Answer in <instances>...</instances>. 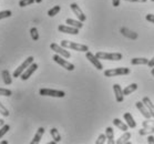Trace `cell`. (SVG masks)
I'll use <instances>...</instances> for the list:
<instances>
[{
    "label": "cell",
    "instance_id": "cell-1",
    "mask_svg": "<svg viewBox=\"0 0 154 144\" xmlns=\"http://www.w3.org/2000/svg\"><path fill=\"white\" fill-rule=\"evenodd\" d=\"M61 46L63 48L72 49L74 51H79V52H87V51H89V47L85 46V44H81V43L78 42H71V41H68V40H62Z\"/></svg>",
    "mask_w": 154,
    "mask_h": 144
},
{
    "label": "cell",
    "instance_id": "cell-2",
    "mask_svg": "<svg viewBox=\"0 0 154 144\" xmlns=\"http://www.w3.org/2000/svg\"><path fill=\"white\" fill-rule=\"evenodd\" d=\"M131 71L129 68H116V69H108L104 71V75L106 78H112L116 75H128Z\"/></svg>",
    "mask_w": 154,
    "mask_h": 144
},
{
    "label": "cell",
    "instance_id": "cell-3",
    "mask_svg": "<svg viewBox=\"0 0 154 144\" xmlns=\"http://www.w3.org/2000/svg\"><path fill=\"white\" fill-rule=\"evenodd\" d=\"M95 56L98 57L100 60H110V61H120L123 57L121 53H109L103 52V51H98L95 53Z\"/></svg>",
    "mask_w": 154,
    "mask_h": 144
},
{
    "label": "cell",
    "instance_id": "cell-4",
    "mask_svg": "<svg viewBox=\"0 0 154 144\" xmlns=\"http://www.w3.org/2000/svg\"><path fill=\"white\" fill-rule=\"evenodd\" d=\"M39 94L42 97H52V98H64L66 93L61 90H53V89H40Z\"/></svg>",
    "mask_w": 154,
    "mask_h": 144
},
{
    "label": "cell",
    "instance_id": "cell-5",
    "mask_svg": "<svg viewBox=\"0 0 154 144\" xmlns=\"http://www.w3.org/2000/svg\"><path fill=\"white\" fill-rule=\"evenodd\" d=\"M33 60H35V59H33V57H28V58H27V59H26L25 61H23V62H22V63H21L20 66L17 68V69H16V70H14V74H12V75H14V78H19V77H20L21 74L23 73V71H25L26 69L30 66V64L33 63Z\"/></svg>",
    "mask_w": 154,
    "mask_h": 144
},
{
    "label": "cell",
    "instance_id": "cell-6",
    "mask_svg": "<svg viewBox=\"0 0 154 144\" xmlns=\"http://www.w3.org/2000/svg\"><path fill=\"white\" fill-rule=\"evenodd\" d=\"M52 59L54 62H57L58 64H60L61 67H63L64 69H67L68 71H73L74 70V64H72L71 62L67 61V60L63 59V57L59 56L58 53H56L54 56L52 57Z\"/></svg>",
    "mask_w": 154,
    "mask_h": 144
},
{
    "label": "cell",
    "instance_id": "cell-7",
    "mask_svg": "<svg viewBox=\"0 0 154 144\" xmlns=\"http://www.w3.org/2000/svg\"><path fill=\"white\" fill-rule=\"evenodd\" d=\"M50 48L52 51H54L56 53H58L59 56L63 57V58H66V59H69L71 58V54L69 51L66 50V48H63L62 46H59V44H57V43H51L50 44Z\"/></svg>",
    "mask_w": 154,
    "mask_h": 144
},
{
    "label": "cell",
    "instance_id": "cell-8",
    "mask_svg": "<svg viewBox=\"0 0 154 144\" xmlns=\"http://www.w3.org/2000/svg\"><path fill=\"white\" fill-rule=\"evenodd\" d=\"M85 57H87V59L94 66L95 69H98V70H102V69H103V66H102V63L100 62V59H99L95 54H93V53L90 52V51H87V52H85Z\"/></svg>",
    "mask_w": 154,
    "mask_h": 144
},
{
    "label": "cell",
    "instance_id": "cell-9",
    "mask_svg": "<svg viewBox=\"0 0 154 144\" xmlns=\"http://www.w3.org/2000/svg\"><path fill=\"white\" fill-rule=\"evenodd\" d=\"M37 69H38V64L35 63V62H33V63H31L28 68H27V69H26L25 71H23V73H22L20 75L21 80H23V81L28 80L29 78H30L32 75V74L35 73Z\"/></svg>",
    "mask_w": 154,
    "mask_h": 144
},
{
    "label": "cell",
    "instance_id": "cell-10",
    "mask_svg": "<svg viewBox=\"0 0 154 144\" xmlns=\"http://www.w3.org/2000/svg\"><path fill=\"white\" fill-rule=\"evenodd\" d=\"M58 30L62 33H69V35H78L79 33V29L71 27L69 25H60L58 27Z\"/></svg>",
    "mask_w": 154,
    "mask_h": 144
},
{
    "label": "cell",
    "instance_id": "cell-11",
    "mask_svg": "<svg viewBox=\"0 0 154 144\" xmlns=\"http://www.w3.org/2000/svg\"><path fill=\"white\" fill-rule=\"evenodd\" d=\"M70 8H71V10L73 11V14L77 16V18L80 20V21H85V19H87V17H85V14L82 12V10L80 9V7L78 6L77 4H71L70 5Z\"/></svg>",
    "mask_w": 154,
    "mask_h": 144
},
{
    "label": "cell",
    "instance_id": "cell-12",
    "mask_svg": "<svg viewBox=\"0 0 154 144\" xmlns=\"http://www.w3.org/2000/svg\"><path fill=\"white\" fill-rule=\"evenodd\" d=\"M135 106L137 108V110L141 112V114L145 118V119H151L152 118V115H151V113H150V111L147 110V108L145 106H144V103L142 101H139V102H137L135 103Z\"/></svg>",
    "mask_w": 154,
    "mask_h": 144
},
{
    "label": "cell",
    "instance_id": "cell-13",
    "mask_svg": "<svg viewBox=\"0 0 154 144\" xmlns=\"http://www.w3.org/2000/svg\"><path fill=\"white\" fill-rule=\"evenodd\" d=\"M113 91H114V94H116V100L118 102H123L124 100V94H123V90L121 88V85L116 83L113 84Z\"/></svg>",
    "mask_w": 154,
    "mask_h": 144
},
{
    "label": "cell",
    "instance_id": "cell-14",
    "mask_svg": "<svg viewBox=\"0 0 154 144\" xmlns=\"http://www.w3.org/2000/svg\"><path fill=\"white\" fill-rule=\"evenodd\" d=\"M105 135H106V143L108 144H114V131L111 127H108L105 129Z\"/></svg>",
    "mask_w": 154,
    "mask_h": 144
},
{
    "label": "cell",
    "instance_id": "cell-15",
    "mask_svg": "<svg viewBox=\"0 0 154 144\" xmlns=\"http://www.w3.org/2000/svg\"><path fill=\"white\" fill-rule=\"evenodd\" d=\"M123 116H124V120H125L126 124L129 125V127H131V129H135V127H137V123H135V121H134L133 116H132V114L129 112H126L123 114Z\"/></svg>",
    "mask_w": 154,
    "mask_h": 144
},
{
    "label": "cell",
    "instance_id": "cell-16",
    "mask_svg": "<svg viewBox=\"0 0 154 144\" xmlns=\"http://www.w3.org/2000/svg\"><path fill=\"white\" fill-rule=\"evenodd\" d=\"M120 32L122 33L124 37H128V38L130 39H132V40H134V39H137V32H134V31H131L130 29L128 28H121V30H120Z\"/></svg>",
    "mask_w": 154,
    "mask_h": 144
},
{
    "label": "cell",
    "instance_id": "cell-17",
    "mask_svg": "<svg viewBox=\"0 0 154 144\" xmlns=\"http://www.w3.org/2000/svg\"><path fill=\"white\" fill-rule=\"evenodd\" d=\"M142 102L144 103V106L147 108V110L150 111L151 115H152V118L154 119V104L152 103V101L150 100V98H147V97H144L143 100H142Z\"/></svg>",
    "mask_w": 154,
    "mask_h": 144
},
{
    "label": "cell",
    "instance_id": "cell-18",
    "mask_svg": "<svg viewBox=\"0 0 154 144\" xmlns=\"http://www.w3.org/2000/svg\"><path fill=\"white\" fill-rule=\"evenodd\" d=\"M1 74H2V80H4L5 84L10 85L11 83H12V78H11V74L9 73V70L5 69V70H2Z\"/></svg>",
    "mask_w": 154,
    "mask_h": 144
},
{
    "label": "cell",
    "instance_id": "cell-19",
    "mask_svg": "<svg viewBox=\"0 0 154 144\" xmlns=\"http://www.w3.org/2000/svg\"><path fill=\"white\" fill-rule=\"evenodd\" d=\"M131 139V133L130 132H124V133L121 135V136L118 139V140L116 141V144H122V143H128V144H130V142H129V140Z\"/></svg>",
    "mask_w": 154,
    "mask_h": 144
},
{
    "label": "cell",
    "instance_id": "cell-20",
    "mask_svg": "<svg viewBox=\"0 0 154 144\" xmlns=\"http://www.w3.org/2000/svg\"><path fill=\"white\" fill-rule=\"evenodd\" d=\"M45 134V127H39L38 131H37V133L35 134V136L32 139L31 141V144H35V143H39L40 140H41L42 135Z\"/></svg>",
    "mask_w": 154,
    "mask_h": 144
},
{
    "label": "cell",
    "instance_id": "cell-21",
    "mask_svg": "<svg viewBox=\"0 0 154 144\" xmlns=\"http://www.w3.org/2000/svg\"><path fill=\"white\" fill-rule=\"evenodd\" d=\"M113 124H114L118 129H120L121 131H124V132H126V131H128V129H129V125H128L126 123L122 122L120 119H114V120H113Z\"/></svg>",
    "mask_w": 154,
    "mask_h": 144
},
{
    "label": "cell",
    "instance_id": "cell-22",
    "mask_svg": "<svg viewBox=\"0 0 154 144\" xmlns=\"http://www.w3.org/2000/svg\"><path fill=\"white\" fill-rule=\"evenodd\" d=\"M149 63V59L146 58H133L131 60V64L133 66H139V64H147Z\"/></svg>",
    "mask_w": 154,
    "mask_h": 144
},
{
    "label": "cell",
    "instance_id": "cell-23",
    "mask_svg": "<svg viewBox=\"0 0 154 144\" xmlns=\"http://www.w3.org/2000/svg\"><path fill=\"white\" fill-rule=\"evenodd\" d=\"M67 25L71 26V27H74V28H78V29H81L83 27L82 25V21L80 20H73V19H67Z\"/></svg>",
    "mask_w": 154,
    "mask_h": 144
},
{
    "label": "cell",
    "instance_id": "cell-24",
    "mask_svg": "<svg viewBox=\"0 0 154 144\" xmlns=\"http://www.w3.org/2000/svg\"><path fill=\"white\" fill-rule=\"evenodd\" d=\"M137 89V83H132V84L128 85L125 89H123V94H124V97H125V95H129V94H131L132 92L135 91Z\"/></svg>",
    "mask_w": 154,
    "mask_h": 144
},
{
    "label": "cell",
    "instance_id": "cell-25",
    "mask_svg": "<svg viewBox=\"0 0 154 144\" xmlns=\"http://www.w3.org/2000/svg\"><path fill=\"white\" fill-rule=\"evenodd\" d=\"M154 133V127H143L139 131L140 135H147V134H153Z\"/></svg>",
    "mask_w": 154,
    "mask_h": 144
},
{
    "label": "cell",
    "instance_id": "cell-26",
    "mask_svg": "<svg viewBox=\"0 0 154 144\" xmlns=\"http://www.w3.org/2000/svg\"><path fill=\"white\" fill-rule=\"evenodd\" d=\"M50 134H51V136L53 137V140L56 141L57 143H58V142H60V141H61V135H60L59 131L57 130L56 127H52V129L50 130Z\"/></svg>",
    "mask_w": 154,
    "mask_h": 144
},
{
    "label": "cell",
    "instance_id": "cell-27",
    "mask_svg": "<svg viewBox=\"0 0 154 144\" xmlns=\"http://www.w3.org/2000/svg\"><path fill=\"white\" fill-rule=\"evenodd\" d=\"M60 10H61V7H60V6H54V7L51 8V9L48 11V16H49V17H54V16H57V14H59Z\"/></svg>",
    "mask_w": 154,
    "mask_h": 144
},
{
    "label": "cell",
    "instance_id": "cell-28",
    "mask_svg": "<svg viewBox=\"0 0 154 144\" xmlns=\"http://www.w3.org/2000/svg\"><path fill=\"white\" fill-rule=\"evenodd\" d=\"M30 35H31L32 40H35V41H37V40H38V39H39L38 29L35 28V27H32V28L30 29Z\"/></svg>",
    "mask_w": 154,
    "mask_h": 144
},
{
    "label": "cell",
    "instance_id": "cell-29",
    "mask_svg": "<svg viewBox=\"0 0 154 144\" xmlns=\"http://www.w3.org/2000/svg\"><path fill=\"white\" fill-rule=\"evenodd\" d=\"M0 114H1V115H4V116H6V118H7V116H9V114H10V113H9V110H8L7 108H6V106L1 103V102H0Z\"/></svg>",
    "mask_w": 154,
    "mask_h": 144
},
{
    "label": "cell",
    "instance_id": "cell-30",
    "mask_svg": "<svg viewBox=\"0 0 154 144\" xmlns=\"http://www.w3.org/2000/svg\"><path fill=\"white\" fill-rule=\"evenodd\" d=\"M33 2H35V0H20V1H19V7H21V8L27 7L29 5H32Z\"/></svg>",
    "mask_w": 154,
    "mask_h": 144
},
{
    "label": "cell",
    "instance_id": "cell-31",
    "mask_svg": "<svg viewBox=\"0 0 154 144\" xmlns=\"http://www.w3.org/2000/svg\"><path fill=\"white\" fill-rule=\"evenodd\" d=\"M9 130H10V127H9L8 124H4L2 127H0V139H1V137L4 136L5 134L7 133V132H8Z\"/></svg>",
    "mask_w": 154,
    "mask_h": 144
},
{
    "label": "cell",
    "instance_id": "cell-32",
    "mask_svg": "<svg viewBox=\"0 0 154 144\" xmlns=\"http://www.w3.org/2000/svg\"><path fill=\"white\" fill-rule=\"evenodd\" d=\"M11 14H12V12H11L10 10L0 11V20H1V19H5V18H9V17H11Z\"/></svg>",
    "mask_w": 154,
    "mask_h": 144
},
{
    "label": "cell",
    "instance_id": "cell-33",
    "mask_svg": "<svg viewBox=\"0 0 154 144\" xmlns=\"http://www.w3.org/2000/svg\"><path fill=\"white\" fill-rule=\"evenodd\" d=\"M11 94H12V92L9 89L0 88V95H2V97H10Z\"/></svg>",
    "mask_w": 154,
    "mask_h": 144
},
{
    "label": "cell",
    "instance_id": "cell-34",
    "mask_svg": "<svg viewBox=\"0 0 154 144\" xmlns=\"http://www.w3.org/2000/svg\"><path fill=\"white\" fill-rule=\"evenodd\" d=\"M106 142V135L105 134H100L98 137V140L95 141V143L97 144H103Z\"/></svg>",
    "mask_w": 154,
    "mask_h": 144
},
{
    "label": "cell",
    "instance_id": "cell-35",
    "mask_svg": "<svg viewBox=\"0 0 154 144\" xmlns=\"http://www.w3.org/2000/svg\"><path fill=\"white\" fill-rule=\"evenodd\" d=\"M142 127H154V120L146 119V121L142 123Z\"/></svg>",
    "mask_w": 154,
    "mask_h": 144
},
{
    "label": "cell",
    "instance_id": "cell-36",
    "mask_svg": "<svg viewBox=\"0 0 154 144\" xmlns=\"http://www.w3.org/2000/svg\"><path fill=\"white\" fill-rule=\"evenodd\" d=\"M145 19H146L147 21L152 22V23L154 25V14H146V16H145Z\"/></svg>",
    "mask_w": 154,
    "mask_h": 144
},
{
    "label": "cell",
    "instance_id": "cell-37",
    "mask_svg": "<svg viewBox=\"0 0 154 144\" xmlns=\"http://www.w3.org/2000/svg\"><path fill=\"white\" fill-rule=\"evenodd\" d=\"M147 66H149L151 69H152V68H154V57L151 60H149V63H147Z\"/></svg>",
    "mask_w": 154,
    "mask_h": 144
},
{
    "label": "cell",
    "instance_id": "cell-38",
    "mask_svg": "<svg viewBox=\"0 0 154 144\" xmlns=\"http://www.w3.org/2000/svg\"><path fill=\"white\" fill-rule=\"evenodd\" d=\"M113 7H119L120 6V0H112Z\"/></svg>",
    "mask_w": 154,
    "mask_h": 144
},
{
    "label": "cell",
    "instance_id": "cell-39",
    "mask_svg": "<svg viewBox=\"0 0 154 144\" xmlns=\"http://www.w3.org/2000/svg\"><path fill=\"white\" fill-rule=\"evenodd\" d=\"M147 142H149V143H153L154 144V136L153 135H149V137H147Z\"/></svg>",
    "mask_w": 154,
    "mask_h": 144
},
{
    "label": "cell",
    "instance_id": "cell-40",
    "mask_svg": "<svg viewBox=\"0 0 154 144\" xmlns=\"http://www.w3.org/2000/svg\"><path fill=\"white\" fill-rule=\"evenodd\" d=\"M125 1H130V2H146L147 0H125Z\"/></svg>",
    "mask_w": 154,
    "mask_h": 144
},
{
    "label": "cell",
    "instance_id": "cell-41",
    "mask_svg": "<svg viewBox=\"0 0 154 144\" xmlns=\"http://www.w3.org/2000/svg\"><path fill=\"white\" fill-rule=\"evenodd\" d=\"M4 124H5V121H4V120H2V119H0V127H2Z\"/></svg>",
    "mask_w": 154,
    "mask_h": 144
},
{
    "label": "cell",
    "instance_id": "cell-42",
    "mask_svg": "<svg viewBox=\"0 0 154 144\" xmlns=\"http://www.w3.org/2000/svg\"><path fill=\"white\" fill-rule=\"evenodd\" d=\"M151 73H152V75H153V78H154V68H152V70H151Z\"/></svg>",
    "mask_w": 154,
    "mask_h": 144
},
{
    "label": "cell",
    "instance_id": "cell-43",
    "mask_svg": "<svg viewBox=\"0 0 154 144\" xmlns=\"http://www.w3.org/2000/svg\"><path fill=\"white\" fill-rule=\"evenodd\" d=\"M1 144H8V142H7V141H2V142H1Z\"/></svg>",
    "mask_w": 154,
    "mask_h": 144
},
{
    "label": "cell",
    "instance_id": "cell-44",
    "mask_svg": "<svg viewBox=\"0 0 154 144\" xmlns=\"http://www.w3.org/2000/svg\"><path fill=\"white\" fill-rule=\"evenodd\" d=\"M41 1H42V0H35V2H37V4H40Z\"/></svg>",
    "mask_w": 154,
    "mask_h": 144
},
{
    "label": "cell",
    "instance_id": "cell-45",
    "mask_svg": "<svg viewBox=\"0 0 154 144\" xmlns=\"http://www.w3.org/2000/svg\"><path fill=\"white\" fill-rule=\"evenodd\" d=\"M152 1H154V0H152Z\"/></svg>",
    "mask_w": 154,
    "mask_h": 144
}]
</instances>
